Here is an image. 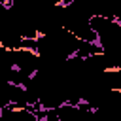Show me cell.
Masks as SVG:
<instances>
[{"label": "cell", "instance_id": "obj_1", "mask_svg": "<svg viewBox=\"0 0 121 121\" xmlns=\"http://www.w3.org/2000/svg\"><path fill=\"white\" fill-rule=\"evenodd\" d=\"M102 72H104V74H121V64H115V66H104Z\"/></svg>", "mask_w": 121, "mask_h": 121}]
</instances>
